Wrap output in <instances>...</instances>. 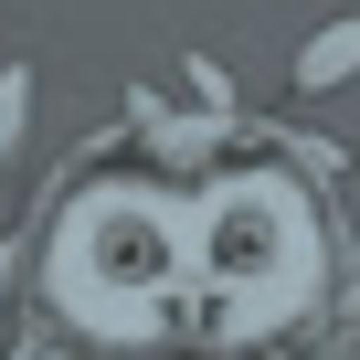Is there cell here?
<instances>
[{
	"label": "cell",
	"instance_id": "cell-1",
	"mask_svg": "<svg viewBox=\"0 0 360 360\" xmlns=\"http://www.w3.org/2000/svg\"><path fill=\"white\" fill-rule=\"evenodd\" d=\"M349 75H360V11L318 22V32L297 43V64H286V85H297V96H339Z\"/></svg>",
	"mask_w": 360,
	"mask_h": 360
},
{
	"label": "cell",
	"instance_id": "cell-2",
	"mask_svg": "<svg viewBox=\"0 0 360 360\" xmlns=\"http://www.w3.org/2000/svg\"><path fill=\"white\" fill-rule=\"evenodd\" d=\"M22 127H32V75L11 64V75H0V169H11V148H22Z\"/></svg>",
	"mask_w": 360,
	"mask_h": 360
}]
</instances>
